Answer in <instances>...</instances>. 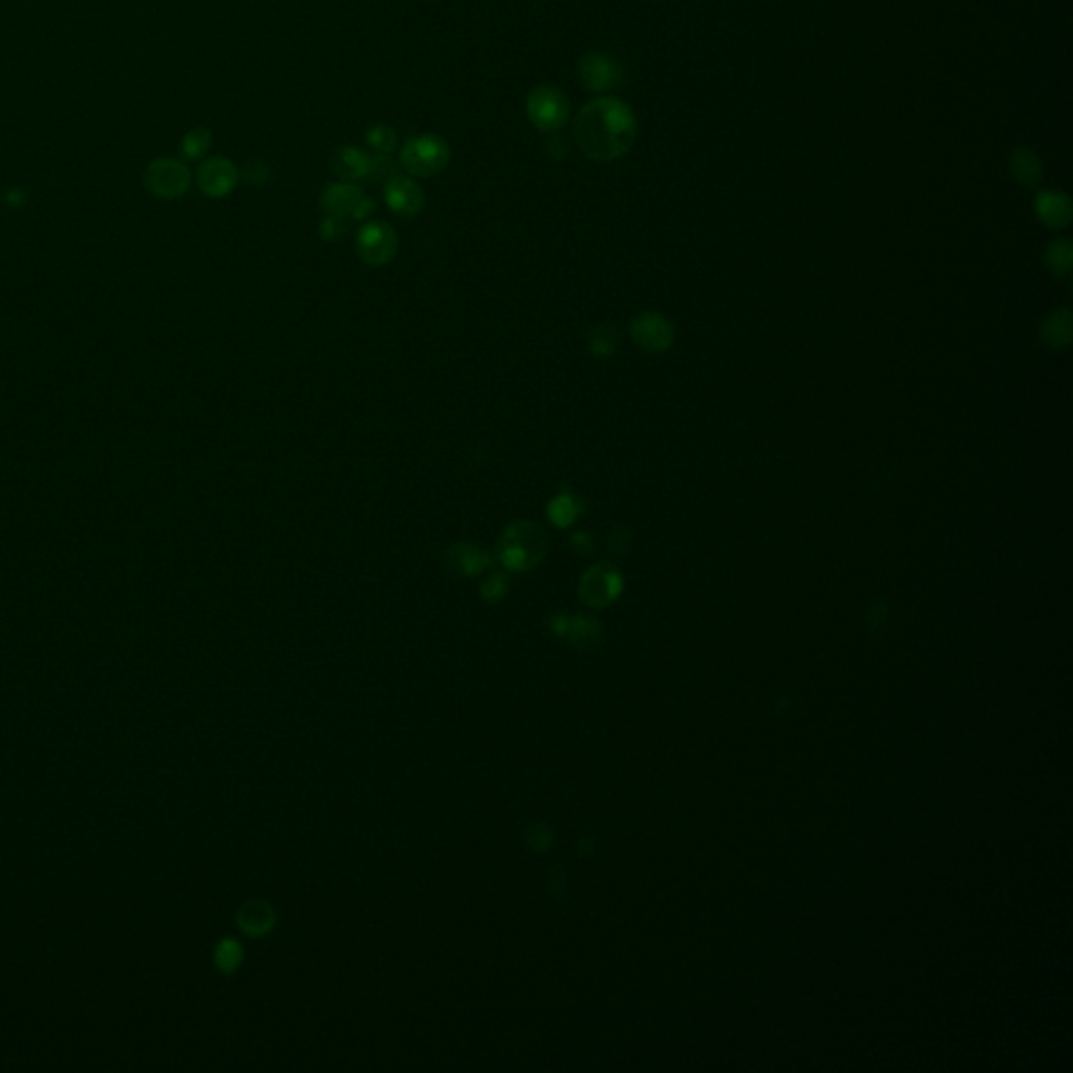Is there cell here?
Segmentation results:
<instances>
[{
  "label": "cell",
  "instance_id": "8fae6325",
  "mask_svg": "<svg viewBox=\"0 0 1073 1073\" xmlns=\"http://www.w3.org/2000/svg\"><path fill=\"white\" fill-rule=\"evenodd\" d=\"M631 340L648 353H665L673 346V325L659 313H640L631 321Z\"/></svg>",
  "mask_w": 1073,
  "mask_h": 1073
},
{
  "label": "cell",
  "instance_id": "e0dca14e",
  "mask_svg": "<svg viewBox=\"0 0 1073 1073\" xmlns=\"http://www.w3.org/2000/svg\"><path fill=\"white\" fill-rule=\"evenodd\" d=\"M1040 338L1042 342L1053 348V350H1059V348H1065L1069 346L1071 338H1073V321H1071V313L1067 309H1061V311H1055L1050 313L1042 327H1040Z\"/></svg>",
  "mask_w": 1073,
  "mask_h": 1073
},
{
  "label": "cell",
  "instance_id": "6da1fadb",
  "mask_svg": "<svg viewBox=\"0 0 1073 1073\" xmlns=\"http://www.w3.org/2000/svg\"><path fill=\"white\" fill-rule=\"evenodd\" d=\"M573 137L589 160L612 162L631 151L638 137V120L621 99L600 97L579 109L573 120Z\"/></svg>",
  "mask_w": 1073,
  "mask_h": 1073
},
{
  "label": "cell",
  "instance_id": "44dd1931",
  "mask_svg": "<svg viewBox=\"0 0 1073 1073\" xmlns=\"http://www.w3.org/2000/svg\"><path fill=\"white\" fill-rule=\"evenodd\" d=\"M212 133L208 128L204 126H197V128H191L189 133H185V137L181 139V145H179V151L183 160H189V162H197L202 160L206 153L212 149Z\"/></svg>",
  "mask_w": 1073,
  "mask_h": 1073
},
{
  "label": "cell",
  "instance_id": "9a60e30c",
  "mask_svg": "<svg viewBox=\"0 0 1073 1073\" xmlns=\"http://www.w3.org/2000/svg\"><path fill=\"white\" fill-rule=\"evenodd\" d=\"M235 921H237V927L242 929L248 937H262L275 927L277 914L269 902L250 900L239 906Z\"/></svg>",
  "mask_w": 1073,
  "mask_h": 1073
},
{
  "label": "cell",
  "instance_id": "4dcf8cb0",
  "mask_svg": "<svg viewBox=\"0 0 1073 1073\" xmlns=\"http://www.w3.org/2000/svg\"><path fill=\"white\" fill-rule=\"evenodd\" d=\"M5 202H7L11 208H21V206H26L28 195H26L24 189L13 187V189H7V193H5Z\"/></svg>",
  "mask_w": 1073,
  "mask_h": 1073
},
{
  "label": "cell",
  "instance_id": "4316f807",
  "mask_svg": "<svg viewBox=\"0 0 1073 1073\" xmlns=\"http://www.w3.org/2000/svg\"><path fill=\"white\" fill-rule=\"evenodd\" d=\"M508 589H510V581H508V577H506V575H501V573H495V575H491L489 579H485L483 585H480V596H483L487 602L495 604V602H499V600L506 598Z\"/></svg>",
  "mask_w": 1073,
  "mask_h": 1073
},
{
  "label": "cell",
  "instance_id": "3957f363",
  "mask_svg": "<svg viewBox=\"0 0 1073 1073\" xmlns=\"http://www.w3.org/2000/svg\"><path fill=\"white\" fill-rule=\"evenodd\" d=\"M451 160V147L449 143L432 133H424L409 139L403 149L399 164L401 168L418 179H432L436 174H441Z\"/></svg>",
  "mask_w": 1073,
  "mask_h": 1073
},
{
  "label": "cell",
  "instance_id": "5bb4252c",
  "mask_svg": "<svg viewBox=\"0 0 1073 1073\" xmlns=\"http://www.w3.org/2000/svg\"><path fill=\"white\" fill-rule=\"evenodd\" d=\"M371 164H374V156H369L367 151H363L361 147H355V145H346V147L336 149V153L332 156V162H330L332 172L336 174V177H340L342 181H346V183L367 181L369 172H371Z\"/></svg>",
  "mask_w": 1073,
  "mask_h": 1073
},
{
  "label": "cell",
  "instance_id": "4fadbf2b",
  "mask_svg": "<svg viewBox=\"0 0 1073 1073\" xmlns=\"http://www.w3.org/2000/svg\"><path fill=\"white\" fill-rule=\"evenodd\" d=\"M384 200L390 212L401 218L420 216L426 206L424 189L409 177H401V174L384 183Z\"/></svg>",
  "mask_w": 1073,
  "mask_h": 1073
},
{
  "label": "cell",
  "instance_id": "484cf974",
  "mask_svg": "<svg viewBox=\"0 0 1073 1073\" xmlns=\"http://www.w3.org/2000/svg\"><path fill=\"white\" fill-rule=\"evenodd\" d=\"M350 225H353V221H348V218L325 214L319 225V235L325 242H338V239H342L350 231Z\"/></svg>",
  "mask_w": 1073,
  "mask_h": 1073
},
{
  "label": "cell",
  "instance_id": "d6986e66",
  "mask_svg": "<svg viewBox=\"0 0 1073 1073\" xmlns=\"http://www.w3.org/2000/svg\"><path fill=\"white\" fill-rule=\"evenodd\" d=\"M564 638L577 648H594L602 638L600 623L591 617H568Z\"/></svg>",
  "mask_w": 1073,
  "mask_h": 1073
},
{
  "label": "cell",
  "instance_id": "1f68e13d",
  "mask_svg": "<svg viewBox=\"0 0 1073 1073\" xmlns=\"http://www.w3.org/2000/svg\"><path fill=\"white\" fill-rule=\"evenodd\" d=\"M573 543H581V545H577V547H581V552H589V550H591V547H589V545H591V539H589V535H585V533L575 535V537H573Z\"/></svg>",
  "mask_w": 1073,
  "mask_h": 1073
},
{
  "label": "cell",
  "instance_id": "52a82bcc",
  "mask_svg": "<svg viewBox=\"0 0 1073 1073\" xmlns=\"http://www.w3.org/2000/svg\"><path fill=\"white\" fill-rule=\"evenodd\" d=\"M623 591V575L617 566L598 562L589 566L579 581V596L591 608H604L615 602Z\"/></svg>",
  "mask_w": 1073,
  "mask_h": 1073
},
{
  "label": "cell",
  "instance_id": "5b68a950",
  "mask_svg": "<svg viewBox=\"0 0 1073 1073\" xmlns=\"http://www.w3.org/2000/svg\"><path fill=\"white\" fill-rule=\"evenodd\" d=\"M193 174L185 160L156 158L143 172V183L151 195L160 200H179L191 189Z\"/></svg>",
  "mask_w": 1073,
  "mask_h": 1073
},
{
  "label": "cell",
  "instance_id": "83f0119b",
  "mask_svg": "<svg viewBox=\"0 0 1073 1073\" xmlns=\"http://www.w3.org/2000/svg\"><path fill=\"white\" fill-rule=\"evenodd\" d=\"M392 177H397V164L390 160V156H374V164H371V172L367 181L386 183Z\"/></svg>",
  "mask_w": 1073,
  "mask_h": 1073
},
{
  "label": "cell",
  "instance_id": "603a6c76",
  "mask_svg": "<svg viewBox=\"0 0 1073 1073\" xmlns=\"http://www.w3.org/2000/svg\"><path fill=\"white\" fill-rule=\"evenodd\" d=\"M214 962H216L218 971L225 973V975H233L239 967H242V962H244L242 944H239V941H235V939H231V937L223 939L221 944H218L216 950H214Z\"/></svg>",
  "mask_w": 1073,
  "mask_h": 1073
},
{
  "label": "cell",
  "instance_id": "277c9868",
  "mask_svg": "<svg viewBox=\"0 0 1073 1073\" xmlns=\"http://www.w3.org/2000/svg\"><path fill=\"white\" fill-rule=\"evenodd\" d=\"M527 118L541 133H558L571 118V101L552 84H541L527 97Z\"/></svg>",
  "mask_w": 1073,
  "mask_h": 1073
},
{
  "label": "cell",
  "instance_id": "ba28073f",
  "mask_svg": "<svg viewBox=\"0 0 1073 1073\" xmlns=\"http://www.w3.org/2000/svg\"><path fill=\"white\" fill-rule=\"evenodd\" d=\"M399 235L388 223L371 221L357 233V256L369 267H384L397 256Z\"/></svg>",
  "mask_w": 1073,
  "mask_h": 1073
},
{
  "label": "cell",
  "instance_id": "f1b7e54d",
  "mask_svg": "<svg viewBox=\"0 0 1073 1073\" xmlns=\"http://www.w3.org/2000/svg\"><path fill=\"white\" fill-rule=\"evenodd\" d=\"M244 179L252 187H262L269 179V164L265 160H252L244 168Z\"/></svg>",
  "mask_w": 1073,
  "mask_h": 1073
},
{
  "label": "cell",
  "instance_id": "7c38bea8",
  "mask_svg": "<svg viewBox=\"0 0 1073 1073\" xmlns=\"http://www.w3.org/2000/svg\"><path fill=\"white\" fill-rule=\"evenodd\" d=\"M579 78L591 93H608L621 84L623 74L619 65L608 55L585 53L579 59Z\"/></svg>",
  "mask_w": 1073,
  "mask_h": 1073
},
{
  "label": "cell",
  "instance_id": "cb8c5ba5",
  "mask_svg": "<svg viewBox=\"0 0 1073 1073\" xmlns=\"http://www.w3.org/2000/svg\"><path fill=\"white\" fill-rule=\"evenodd\" d=\"M1044 260H1046V267L1050 269V273H1053L1055 277H1065L1071 271V265H1073L1071 242H1067V239H1059V242H1053L1046 248Z\"/></svg>",
  "mask_w": 1073,
  "mask_h": 1073
},
{
  "label": "cell",
  "instance_id": "30bf717a",
  "mask_svg": "<svg viewBox=\"0 0 1073 1073\" xmlns=\"http://www.w3.org/2000/svg\"><path fill=\"white\" fill-rule=\"evenodd\" d=\"M239 183V168L225 156L206 158L195 172V185L206 197L221 200Z\"/></svg>",
  "mask_w": 1073,
  "mask_h": 1073
},
{
  "label": "cell",
  "instance_id": "9c48e42d",
  "mask_svg": "<svg viewBox=\"0 0 1073 1073\" xmlns=\"http://www.w3.org/2000/svg\"><path fill=\"white\" fill-rule=\"evenodd\" d=\"M493 562H495V556L487 550V547L474 541L453 543L447 547V552L443 556L447 573L455 579H472V577L483 575L493 566Z\"/></svg>",
  "mask_w": 1073,
  "mask_h": 1073
},
{
  "label": "cell",
  "instance_id": "ffe728a7",
  "mask_svg": "<svg viewBox=\"0 0 1073 1073\" xmlns=\"http://www.w3.org/2000/svg\"><path fill=\"white\" fill-rule=\"evenodd\" d=\"M1011 172L1017 183L1034 187L1042 179V162L1032 149H1015L1011 156Z\"/></svg>",
  "mask_w": 1073,
  "mask_h": 1073
},
{
  "label": "cell",
  "instance_id": "8992f818",
  "mask_svg": "<svg viewBox=\"0 0 1073 1073\" xmlns=\"http://www.w3.org/2000/svg\"><path fill=\"white\" fill-rule=\"evenodd\" d=\"M319 206L325 214L348 218V221H365L376 210V204L371 197L363 193V189L355 183H332L327 185L319 197Z\"/></svg>",
  "mask_w": 1073,
  "mask_h": 1073
},
{
  "label": "cell",
  "instance_id": "f546056e",
  "mask_svg": "<svg viewBox=\"0 0 1073 1073\" xmlns=\"http://www.w3.org/2000/svg\"><path fill=\"white\" fill-rule=\"evenodd\" d=\"M527 843H529L531 849H535V851H539V853H541V851H547V849H550V845H552V830L547 828V826H543V824L533 826V828L529 830Z\"/></svg>",
  "mask_w": 1073,
  "mask_h": 1073
},
{
  "label": "cell",
  "instance_id": "ac0fdd59",
  "mask_svg": "<svg viewBox=\"0 0 1073 1073\" xmlns=\"http://www.w3.org/2000/svg\"><path fill=\"white\" fill-rule=\"evenodd\" d=\"M583 514V501L568 489L560 491L547 503V516L558 529H568Z\"/></svg>",
  "mask_w": 1073,
  "mask_h": 1073
},
{
  "label": "cell",
  "instance_id": "d4e9b609",
  "mask_svg": "<svg viewBox=\"0 0 1073 1073\" xmlns=\"http://www.w3.org/2000/svg\"><path fill=\"white\" fill-rule=\"evenodd\" d=\"M367 147L376 153V156H392L397 151V133L388 124H376L371 126L365 133Z\"/></svg>",
  "mask_w": 1073,
  "mask_h": 1073
},
{
  "label": "cell",
  "instance_id": "7402d4cb",
  "mask_svg": "<svg viewBox=\"0 0 1073 1073\" xmlns=\"http://www.w3.org/2000/svg\"><path fill=\"white\" fill-rule=\"evenodd\" d=\"M619 342H621V336L617 332L615 325H598L591 330L589 334V350L594 357H610L615 350L619 348Z\"/></svg>",
  "mask_w": 1073,
  "mask_h": 1073
},
{
  "label": "cell",
  "instance_id": "7a4b0ae2",
  "mask_svg": "<svg viewBox=\"0 0 1073 1073\" xmlns=\"http://www.w3.org/2000/svg\"><path fill=\"white\" fill-rule=\"evenodd\" d=\"M547 533L533 520L510 522L495 543V560L512 573H527L547 554Z\"/></svg>",
  "mask_w": 1073,
  "mask_h": 1073
},
{
  "label": "cell",
  "instance_id": "2e32d148",
  "mask_svg": "<svg viewBox=\"0 0 1073 1073\" xmlns=\"http://www.w3.org/2000/svg\"><path fill=\"white\" fill-rule=\"evenodd\" d=\"M1036 214L1048 229H1065L1071 223V202L1059 191H1040L1036 195Z\"/></svg>",
  "mask_w": 1073,
  "mask_h": 1073
}]
</instances>
